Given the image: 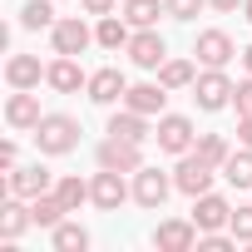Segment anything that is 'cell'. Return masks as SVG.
Segmentation results:
<instances>
[{
  "mask_svg": "<svg viewBox=\"0 0 252 252\" xmlns=\"http://www.w3.org/2000/svg\"><path fill=\"white\" fill-rule=\"evenodd\" d=\"M30 134H35V149L45 158H64V154L79 149V119L74 114H45Z\"/></svg>",
  "mask_w": 252,
  "mask_h": 252,
  "instance_id": "6da1fadb",
  "label": "cell"
},
{
  "mask_svg": "<svg viewBox=\"0 0 252 252\" xmlns=\"http://www.w3.org/2000/svg\"><path fill=\"white\" fill-rule=\"evenodd\" d=\"M154 139H158V149H163V154H173V158L193 154V144H198V134H193V119H188V114H158V124H154Z\"/></svg>",
  "mask_w": 252,
  "mask_h": 252,
  "instance_id": "7a4b0ae2",
  "label": "cell"
},
{
  "mask_svg": "<svg viewBox=\"0 0 252 252\" xmlns=\"http://www.w3.org/2000/svg\"><path fill=\"white\" fill-rule=\"evenodd\" d=\"M124 178H129V173H114V168H99V173L89 178V188H94V193H89V203H94L99 213H119L124 203L134 198V188L124 183Z\"/></svg>",
  "mask_w": 252,
  "mask_h": 252,
  "instance_id": "3957f363",
  "label": "cell"
},
{
  "mask_svg": "<svg viewBox=\"0 0 252 252\" xmlns=\"http://www.w3.org/2000/svg\"><path fill=\"white\" fill-rule=\"evenodd\" d=\"M232 79L222 74V69H203L198 79H193V104L203 109V114H218V109H227L232 104Z\"/></svg>",
  "mask_w": 252,
  "mask_h": 252,
  "instance_id": "277c9868",
  "label": "cell"
},
{
  "mask_svg": "<svg viewBox=\"0 0 252 252\" xmlns=\"http://www.w3.org/2000/svg\"><path fill=\"white\" fill-rule=\"evenodd\" d=\"M94 158H99V168H114V173H139V168H144V144L109 134V139L94 149Z\"/></svg>",
  "mask_w": 252,
  "mask_h": 252,
  "instance_id": "5b68a950",
  "label": "cell"
},
{
  "mask_svg": "<svg viewBox=\"0 0 252 252\" xmlns=\"http://www.w3.org/2000/svg\"><path fill=\"white\" fill-rule=\"evenodd\" d=\"M173 188H178V183H173L163 168H149V163H144V168L134 173V203H139V208H149V213H158V208L168 203V193H173Z\"/></svg>",
  "mask_w": 252,
  "mask_h": 252,
  "instance_id": "8992f818",
  "label": "cell"
},
{
  "mask_svg": "<svg viewBox=\"0 0 252 252\" xmlns=\"http://www.w3.org/2000/svg\"><path fill=\"white\" fill-rule=\"evenodd\" d=\"M50 40H55V55H74V60H79L89 45H99V40H94V30H89L79 15H64V20H55Z\"/></svg>",
  "mask_w": 252,
  "mask_h": 252,
  "instance_id": "52a82bcc",
  "label": "cell"
},
{
  "mask_svg": "<svg viewBox=\"0 0 252 252\" xmlns=\"http://www.w3.org/2000/svg\"><path fill=\"white\" fill-rule=\"evenodd\" d=\"M232 55H237V45H232L227 30H203V35L193 40V60H198L203 69H227Z\"/></svg>",
  "mask_w": 252,
  "mask_h": 252,
  "instance_id": "ba28073f",
  "label": "cell"
},
{
  "mask_svg": "<svg viewBox=\"0 0 252 252\" xmlns=\"http://www.w3.org/2000/svg\"><path fill=\"white\" fill-rule=\"evenodd\" d=\"M218 173H222V168L203 163L198 154H183V158H178V168H173V183H178V193L198 198V193H208V188H213V178H218Z\"/></svg>",
  "mask_w": 252,
  "mask_h": 252,
  "instance_id": "9c48e42d",
  "label": "cell"
},
{
  "mask_svg": "<svg viewBox=\"0 0 252 252\" xmlns=\"http://www.w3.org/2000/svg\"><path fill=\"white\" fill-rule=\"evenodd\" d=\"M193 222H198V232H222V227L232 222V203L208 188V193L193 198Z\"/></svg>",
  "mask_w": 252,
  "mask_h": 252,
  "instance_id": "30bf717a",
  "label": "cell"
},
{
  "mask_svg": "<svg viewBox=\"0 0 252 252\" xmlns=\"http://www.w3.org/2000/svg\"><path fill=\"white\" fill-rule=\"evenodd\" d=\"M154 247L158 252H193L198 247V222L193 218H168L154 227Z\"/></svg>",
  "mask_w": 252,
  "mask_h": 252,
  "instance_id": "8fae6325",
  "label": "cell"
},
{
  "mask_svg": "<svg viewBox=\"0 0 252 252\" xmlns=\"http://www.w3.org/2000/svg\"><path fill=\"white\" fill-rule=\"evenodd\" d=\"M50 188H55V173H50L45 163L10 168V178H5V193H15V198H40V193H50Z\"/></svg>",
  "mask_w": 252,
  "mask_h": 252,
  "instance_id": "7c38bea8",
  "label": "cell"
},
{
  "mask_svg": "<svg viewBox=\"0 0 252 252\" xmlns=\"http://www.w3.org/2000/svg\"><path fill=\"white\" fill-rule=\"evenodd\" d=\"M94 104H124V94H129V79H124V69H114V64H104V69H94L89 74V89H84Z\"/></svg>",
  "mask_w": 252,
  "mask_h": 252,
  "instance_id": "4fadbf2b",
  "label": "cell"
},
{
  "mask_svg": "<svg viewBox=\"0 0 252 252\" xmlns=\"http://www.w3.org/2000/svg\"><path fill=\"white\" fill-rule=\"evenodd\" d=\"M124 55H129L139 69H158V64L168 60V45H163V35H158V25H154V30H134V40H129Z\"/></svg>",
  "mask_w": 252,
  "mask_h": 252,
  "instance_id": "5bb4252c",
  "label": "cell"
},
{
  "mask_svg": "<svg viewBox=\"0 0 252 252\" xmlns=\"http://www.w3.org/2000/svg\"><path fill=\"white\" fill-rule=\"evenodd\" d=\"M45 84H50L55 94H79V89H89V74L79 69L74 55H60L55 64H45Z\"/></svg>",
  "mask_w": 252,
  "mask_h": 252,
  "instance_id": "9a60e30c",
  "label": "cell"
},
{
  "mask_svg": "<svg viewBox=\"0 0 252 252\" xmlns=\"http://www.w3.org/2000/svg\"><path fill=\"white\" fill-rule=\"evenodd\" d=\"M45 114H40V94H30V89H15L10 99H5V124H10V129H35V124H40Z\"/></svg>",
  "mask_w": 252,
  "mask_h": 252,
  "instance_id": "2e32d148",
  "label": "cell"
},
{
  "mask_svg": "<svg viewBox=\"0 0 252 252\" xmlns=\"http://www.w3.org/2000/svg\"><path fill=\"white\" fill-rule=\"evenodd\" d=\"M25 227H35V218H30V198L5 193V198H0V237H20Z\"/></svg>",
  "mask_w": 252,
  "mask_h": 252,
  "instance_id": "e0dca14e",
  "label": "cell"
},
{
  "mask_svg": "<svg viewBox=\"0 0 252 252\" xmlns=\"http://www.w3.org/2000/svg\"><path fill=\"white\" fill-rule=\"evenodd\" d=\"M109 134H114V139L144 144V139H154V124H149V114H139V109L124 104V114H109Z\"/></svg>",
  "mask_w": 252,
  "mask_h": 252,
  "instance_id": "ac0fdd59",
  "label": "cell"
},
{
  "mask_svg": "<svg viewBox=\"0 0 252 252\" xmlns=\"http://www.w3.org/2000/svg\"><path fill=\"white\" fill-rule=\"evenodd\" d=\"M124 104L129 109H139V114H163V104H168V89L154 79V84H129V94H124Z\"/></svg>",
  "mask_w": 252,
  "mask_h": 252,
  "instance_id": "d6986e66",
  "label": "cell"
},
{
  "mask_svg": "<svg viewBox=\"0 0 252 252\" xmlns=\"http://www.w3.org/2000/svg\"><path fill=\"white\" fill-rule=\"evenodd\" d=\"M5 79H10V89H35L45 79V69H40L35 55H10L5 60Z\"/></svg>",
  "mask_w": 252,
  "mask_h": 252,
  "instance_id": "ffe728a7",
  "label": "cell"
},
{
  "mask_svg": "<svg viewBox=\"0 0 252 252\" xmlns=\"http://www.w3.org/2000/svg\"><path fill=\"white\" fill-rule=\"evenodd\" d=\"M129 30H134V25L124 20V15H99V25H94V40H99L104 50H129V40H134Z\"/></svg>",
  "mask_w": 252,
  "mask_h": 252,
  "instance_id": "44dd1931",
  "label": "cell"
},
{
  "mask_svg": "<svg viewBox=\"0 0 252 252\" xmlns=\"http://www.w3.org/2000/svg\"><path fill=\"white\" fill-rule=\"evenodd\" d=\"M154 74H158V84L173 94V89H188V84L198 79V64H193V60H163Z\"/></svg>",
  "mask_w": 252,
  "mask_h": 252,
  "instance_id": "7402d4cb",
  "label": "cell"
},
{
  "mask_svg": "<svg viewBox=\"0 0 252 252\" xmlns=\"http://www.w3.org/2000/svg\"><path fill=\"white\" fill-rule=\"evenodd\" d=\"M64 203H60V193L50 188V193H40V198H30V218H35V227H60L64 222Z\"/></svg>",
  "mask_w": 252,
  "mask_h": 252,
  "instance_id": "603a6c76",
  "label": "cell"
},
{
  "mask_svg": "<svg viewBox=\"0 0 252 252\" xmlns=\"http://www.w3.org/2000/svg\"><path fill=\"white\" fill-rule=\"evenodd\" d=\"M50 247L55 252H89V227H79V222H60V227H50Z\"/></svg>",
  "mask_w": 252,
  "mask_h": 252,
  "instance_id": "cb8c5ba5",
  "label": "cell"
},
{
  "mask_svg": "<svg viewBox=\"0 0 252 252\" xmlns=\"http://www.w3.org/2000/svg\"><path fill=\"white\" fill-rule=\"evenodd\" d=\"M158 15H168L163 0H124V20H129L134 30H154Z\"/></svg>",
  "mask_w": 252,
  "mask_h": 252,
  "instance_id": "d4e9b609",
  "label": "cell"
},
{
  "mask_svg": "<svg viewBox=\"0 0 252 252\" xmlns=\"http://www.w3.org/2000/svg\"><path fill=\"white\" fill-rule=\"evenodd\" d=\"M55 193H60V203H64L69 213H79V208L89 203V193H94V188H89L79 173H64V178H55Z\"/></svg>",
  "mask_w": 252,
  "mask_h": 252,
  "instance_id": "484cf974",
  "label": "cell"
},
{
  "mask_svg": "<svg viewBox=\"0 0 252 252\" xmlns=\"http://www.w3.org/2000/svg\"><path fill=\"white\" fill-rule=\"evenodd\" d=\"M222 178H227L232 188H247V193H252V149H237V154H227V163H222Z\"/></svg>",
  "mask_w": 252,
  "mask_h": 252,
  "instance_id": "4316f807",
  "label": "cell"
},
{
  "mask_svg": "<svg viewBox=\"0 0 252 252\" xmlns=\"http://www.w3.org/2000/svg\"><path fill=\"white\" fill-rule=\"evenodd\" d=\"M20 30H55V5H50V0H25Z\"/></svg>",
  "mask_w": 252,
  "mask_h": 252,
  "instance_id": "83f0119b",
  "label": "cell"
},
{
  "mask_svg": "<svg viewBox=\"0 0 252 252\" xmlns=\"http://www.w3.org/2000/svg\"><path fill=\"white\" fill-rule=\"evenodd\" d=\"M193 154H198L203 163H213V168H222L232 149H227V139H222V134H198V144H193Z\"/></svg>",
  "mask_w": 252,
  "mask_h": 252,
  "instance_id": "f1b7e54d",
  "label": "cell"
},
{
  "mask_svg": "<svg viewBox=\"0 0 252 252\" xmlns=\"http://www.w3.org/2000/svg\"><path fill=\"white\" fill-rule=\"evenodd\" d=\"M227 232H232L237 242H247V247H252V203H247V208H232V222H227Z\"/></svg>",
  "mask_w": 252,
  "mask_h": 252,
  "instance_id": "f546056e",
  "label": "cell"
},
{
  "mask_svg": "<svg viewBox=\"0 0 252 252\" xmlns=\"http://www.w3.org/2000/svg\"><path fill=\"white\" fill-rule=\"evenodd\" d=\"M198 247H203V252H232L237 237H232V232H198Z\"/></svg>",
  "mask_w": 252,
  "mask_h": 252,
  "instance_id": "4dcf8cb0",
  "label": "cell"
},
{
  "mask_svg": "<svg viewBox=\"0 0 252 252\" xmlns=\"http://www.w3.org/2000/svg\"><path fill=\"white\" fill-rule=\"evenodd\" d=\"M203 5H208V0H163V10H168L173 20H193Z\"/></svg>",
  "mask_w": 252,
  "mask_h": 252,
  "instance_id": "1f68e13d",
  "label": "cell"
},
{
  "mask_svg": "<svg viewBox=\"0 0 252 252\" xmlns=\"http://www.w3.org/2000/svg\"><path fill=\"white\" fill-rule=\"evenodd\" d=\"M232 109H237V114H252V74L237 79V89H232Z\"/></svg>",
  "mask_w": 252,
  "mask_h": 252,
  "instance_id": "d6a6232c",
  "label": "cell"
},
{
  "mask_svg": "<svg viewBox=\"0 0 252 252\" xmlns=\"http://www.w3.org/2000/svg\"><path fill=\"white\" fill-rule=\"evenodd\" d=\"M0 168H20V149H15V139H5V144H0Z\"/></svg>",
  "mask_w": 252,
  "mask_h": 252,
  "instance_id": "836d02e7",
  "label": "cell"
},
{
  "mask_svg": "<svg viewBox=\"0 0 252 252\" xmlns=\"http://www.w3.org/2000/svg\"><path fill=\"white\" fill-rule=\"evenodd\" d=\"M237 144L252 149V114H237Z\"/></svg>",
  "mask_w": 252,
  "mask_h": 252,
  "instance_id": "e575fe53",
  "label": "cell"
},
{
  "mask_svg": "<svg viewBox=\"0 0 252 252\" xmlns=\"http://www.w3.org/2000/svg\"><path fill=\"white\" fill-rule=\"evenodd\" d=\"M89 15H114V0H79Z\"/></svg>",
  "mask_w": 252,
  "mask_h": 252,
  "instance_id": "d590c367",
  "label": "cell"
},
{
  "mask_svg": "<svg viewBox=\"0 0 252 252\" xmlns=\"http://www.w3.org/2000/svg\"><path fill=\"white\" fill-rule=\"evenodd\" d=\"M213 10H222V15H232V10H242V0H208Z\"/></svg>",
  "mask_w": 252,
  "mask_h": 252,
  "instance_id": "8d00e7d4",
  "label": "cell"
},
{
  "mask_svg": "<svg viewBox=\"0 0 252 252\" xmlns=\"http://www.w3.org/2000/svg\"><path fill=\"white\" fill-rule=\"evenodd\" d=\"M242 69H247V74H252V45H247V50H242Z\"/></svg>",
  "mask_w": 252,
  "mask_h": 252,
  "instance_id": "74e56055",
  "label": "cell"
},
{
  "mask_svg": "<svg viewBox=\"0 0 252 252\" xmlns=\"http://www.w3.org/2000/svg\"><path fill=\"white\" fill-rule=\"evenodd\" d=\"M242 20H247V25H252V0H242Z\"/></svg>",
  "mask_w": 252,
  "mask_h": 252,
  "instance_id": "f35d334b",
  "label": "cell"
}]
</instances>
